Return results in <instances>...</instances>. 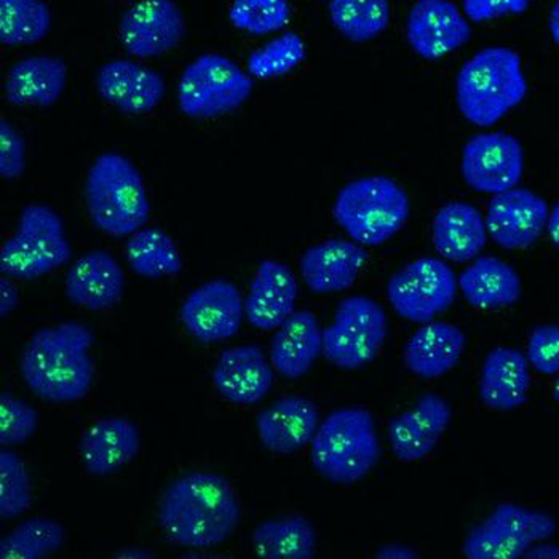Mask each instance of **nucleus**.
<instances>
[{
	"mask_svg": "<svg viewBox=\"0 0 559 559\" xmlns=\"http://www.w3.org/2000/svg\"><path fill=\"white\" fill-rule=\"evenodd\" d=\"M50 29V7L44 0H0V43L7 47L43 43Z\"/></svg>",
	"mask_w": 559,
	"mask_h": 559,
	"instance_id": "obj_33",
	"label": "nucleus"
},
{
	"mask_svg": "<svg viewBox=\"0 0 559 559\" xmlns=\"http://www.w3.org/2000/svg\"><path fill=\"white\" fill-rule=\"evenodd\" d=\"M409 197L389 176H365L348 182L333 205L341 229L361 247H381L408 223Z\"/></svg>",
	"mask_w": 559,
	"mask_h": 559,
	"instance_id": "obj_6",
	"label": "nucleus"
},
{
	"mask_svg": "<svg viewBox=\"0 0 559 559\" xmlns=\"http://www.w3.org/2000/svg\"><path fill=\"white\" fill-rule=\"evenodd\" d=\"M450 403L437 393H424L411 408L390 419L388 435L393 455L403 464L423 461L450 427Z\"/></svg>",
	"mask_w": 559,
	"mask_h": 559,
	"instance_id": "obj_17",
	"label": "nucleus"
},
{
	"mask_svg": "<svg viewBox=\"0 0 559 559\" xmlns=\"http://www.w3.org/2000/svg\"><path fill=\"white\" fill-rule=\"evenodd\" d=\"M307 48L299 34L288 31L269 40L248 57L247 71L253 79L269 81L283 78L306 60Z\"/></svg>",
	"mask_w": 559,
	"mask_h": 559,
	"instance_id": "obj_36",
	"label": "nucleus"
},
{
	"mask_svg": "<svg viewBox=\"0 0 559 559\" xmlns=\"http://www.w3.org/2000/svg\"><path fill=\"white\" fill-rule=\"evenodd\" d=\"M292 19L288 0H234L229 22L250 36L278 33Z\"/></svg>",
	"mask_w": 559,
	"mask_h": 559,
	"instance_id": "obj_38",
	"label": "nucleus"
},
{
	"mask_svg": "<svg viewBox=\"0 0 559 559\" xmlns=\"http://www.w3.org/2000/svg\"><path fill=\"white\" fill-rule=\"evenodd\" d=\"M185 34V15L175 0H140L119 24L123 50L140 60L164 57L181 44Z\"/></svg>",
	"mask_w": 559,
	"mask_h": 559,
	"instance_id": "obj_13",
	"label": "nucleus"
},
{
	"mask_svg": "<svg viewBox=\"0 0 559 559\" xmlns=\"http://www.w3.org/2000/svg\"><path fill=\"white\" fill-rule=\"evenodd\" d=\"M22 302V296H20L19 286L15 285L13 278L3 275L0 278V317L7 319L10 313L15 312Z\"/></svg>",
	"mask_w": 559,
	"mask_h": 559,
	"instance_id": "obj_44",
	"label": "nucleus"
},
{
	"mask_svg": "<svg viewBox=\"0 0 559 559\" xmlns=\"http://www.w3.org/2000/svg\"><path fill=\"white\" fill-rule=\"evenodd\" d=\"M251 542L254 554L262 559H312L317 554L316 527L298 513L262 521Z\"/></svg>",
	"mask_w": 559,
	"mask_h": 559,
	"instance_id": "obj_30",
	"label": "nucleus"
},
{
	"mask_svg": "<svg viewBox=\"0 0 559 559\" xmlns=\"http://www.w3.org/2000/svg\"><path fill=\"white\" fill-rule=\"evenodd\" d=\"M68 66L50 55H34L16 61L7 72L3 93L19 108H50L68 86Z\"/></svg>",
	"mask_w": 559,
	"mask_h": 559,
	"instance_id": "obj_24",
	"label": "nucleus"
},
{
	"mask_svg": "<svg viewBox=\"0 0 559 559\" xmlns=\"http://www.w3.org/2000/svg\"><path fill=\"white\" fill-rule=\"evenodd\" d=\"M465 301L479 310L515 306L523 295L516 269L496 257H478L457 278Z\"/></svg>",
	"mask_w": 559,
	"mask_h": 559,
	"instance_id": "obj_29",
	"label": "nucleus"
},
{
	"mask_svg": "<svg viewBox=\"0 0 559 559\" xmlns=\"http://www.w3.org/2000/svg\"><path fill=\"white\" fill-rule=\"evenodd\" d=\"M39 429V413L29 403L2 392L0 395V444L2 448L20 447Z\"/></svg>",
	"mask_w": 559,
	"mask_h": 559,
	"instance_id": "obj_39",
	"label": "nucleus"
},
{
	"mask_svg": "<svg viewBox=\"0 0 559 559\" xmlns=\"http://www.w3.org/2000/svg\"><path fill=\"white\" fill-rule=\"evenodd\" d=\"M486 217L476 206L450 202L441 206L431 224V241L444 261L464 264L474 261L488 243Z\"/></svg>",
	"mask_w": 559,
	"mask_h": 559,
	"instance_id": "obj_26",
	"label": "nucleus"
},
{
	"mask_svg": "<svg viewBox=\"0 0 559 559\" xmlns=\"http://www.w3.org/2000/svg\"><path fill=\"white\" fill-rule=\"evenodd\" d=\"M554 396H555V400H557V403L559 405V378L557 379V382H555Z\"/></svg>",
	"mask_w": 559,
	"mask_h": 559,
	"instance_id": "obj_50",
	"label": "nucleus"
},
{
	"mask_svg": "<svg viewBox=\"0 0 559 559\" xmlns=\"http://www.w3.org/2000/svg\"><path fill=\"white\" fill-rule=\"evenodd\" d=\"M526 559H559V545L544 540L531 545L524 554Z\"/></svg>",
	"mask_w": 559,
	"mask_h": 559,
	"instance_id": "obj_46",
	"label": "nucleus"
},
{
	"mask_svg": "<svg viewBox=\"0 0 559 559\" xmlns=\"http://www.w3.org/2000/svg\"><path fill=\"white\" fill-rule=\"evenodd\" d=\"M406 39L420 58L437 61L464 47L472 26L451 0H417L406 22Z\"/></svg>",
	"mask_w": 559,
	"mask_h": 559,
	"instance_id": "obj_14",
	"label": "nucleus"
},
{
	"mask_svg": "<svg viewBox=\"0 0 559 559\" xmlns=\"http://www.w3.org/2000/svg\"><path fill=\"white\" fill-rule=\"evenodd\" d=\"M123 2H130V0H123Z\"/></svg>",
	"mask_w": 559,
	"mask_h": 559,
	"instance_id": "obj_51",
	"label": "nucleus"
},
{
	"mask_svg": "<svg viewBox=\"0 0 559 559\" xmlns=\"http://www.w3.org/2000/svg\"><path fill=\"white\" fill-rule=\"evenodd\" d=\"M530 3L531 0H462L465 16L474 23L521 15L530 9Z\"/></svg>",
	"mask_w": 559,
	"mask_h": 559,
	"instance_id": "obj_43",
	"label": "nucleus"
},
{
	"mask_svg": "<svg viewBox=\"0 0 559 559\" xmlns=\"http://www.w3.org/2000/svg\"><path fill=\"white\" fill-rule=\"evenodd\" d=\"M71 258L63 217L45 203H29L20 213L15 234L0 248V271L31 282L58 271Z\"/></svg>",
	"mask_w": 559,
	"mask_h": 559,
	"instance_id": "obj_7",
	"label": "nucleus"
},
{
	"mask_svg": "<svg viewBox=\"0 0 559 559\" xmlns=\"http://www.w3.org/2000/svg\"><path fill=\"white\" fill-rule=\"evenodd\" d=\"M26 173V140L10 120L0 122V176L15 181Z\"/></svg>",
	"mask_w": 559,
	"mask_h": 559,
	"instance_id": "obj_42",
	"label": "nucleus"
},
{
	"mask_svg": "<svg viewBox=\"0 0 559 559\" xmlns=\"http://www.w3.org/2000/svg\"><path fill=\"white\" fill-rule=\"evenodd\" d=\"M245 301L237 285L226 278L209 280L185 299L179 320L202 344L223 343L240 331Z\"/></svg>",
	"mask_w": 559,
	"mask_h": 559,
	"instance_id": "obj_12",
	"label": "nucleus"
},
{
	"mask_svg": "<svg viewBox=\"0 0 559 559\" xmlns=\"http://www.w3.org/2000/svg\"><path fill=\"white\" fill-rule=\"evenodd\" d=\"M64 542L66 530L60 521L29 518L0 540V558L45 559L58 554Z\"/></svg>",
	"mask_w": 559,
	"mask_h": 559,
	"instance_id": "obj_34",
	"label": "nucleus"
},
{
	"mask_svg": "<svg viewBox=\"0 0 559 559\" xmlns=\"http://www.w3.org/2000/svg\"><path fill=\"white\" fill-rule=\"evenodd\" d=\"M530 360L513 347H496L486 355L479 374V399L495 411H515L530 399Z\"/></svg>",
	"mask_w": 559,
	"mask_h": 559,
	"instance_id": "obj_25",
	"label": "nucleus"
},
{
	"mask_svg": "<svg viewBox=\"0 0 559 559\" xmlns=\"http://www.w3.org/2000/svg\"><path fill=\"white\" fill-rule=\"evenodd\" d=\"M491 515L509 524L516 534H520L531 545L537 544V542L550 540L557 534V520L550 513L542 512V510L503 502L492 510Z\"/></svg>",
	"mask_w": 559,
	"mask_h": 559,
	"instance_id": "obj_40",
	"label": "nucleus"
},
{
	"mask_svg": "<svg viewBox=\"0 0 559 559\" xmlns=\"http://www.w3.org/2000/svg\"><path fill=\"white\" fill-rule=\"evenodd\" d=\"M323 355V330L316 313L296 310L275 330L271 364L286 379H301Z\"/></svg>",
	"mask_w": 559,
	"mask_h": 559,
	"instance_id": "obj_27",
	"label": "nucleus"
},
{
	"mask_svg": "<svg viewBox=\"0 0 559 559\" xmlns=\"http://www.w3.org/2000/svg\"><path fill=\"white\" fill-rule=\"evenodd\" d=\"M374 557L379 559H419L420 555L408 545L388 544L379 548Z\"/></svg>",
	"mask_w": 559,
	"mask_h": 559,
	"instance_id": "obj_45",
	"label": "nucleus"
},
{
	"mask_svg": "<svg viewBox=\"0 0 559 559\" xmlns=\"http://www.w3.org/2000/svg\"><path fill=\"white\" fill-rule=\"evenodd\" d=\"M548 26H550L551 39L559 47V0H555L554 7H551Z\"/></svg>",
	"mask_w": 559,
	"mask_h": 559,
	"instance_id": "obj_49",
	"label": "nucleus"
},
{
	"mask_svg": "<svg viewBox=\"0 0 559 559\" xmlns=\"http://www.w3.org/2000/svg\"><path fill=\"white\" fill-rule=\"evenodd\" d=\"M530 547L509 524L489 515L468 531L462 554L467 559H520Z\"/></svg>",
	"mask_w": 559,
	"mask_h": 559,
	"instance_id": "obj_35",
	"label": "nucleus"
},
{
	"mask_svg": "<svg viewBox=\"0 0 559 559\" xmlns=\"http://www.w3.org/2000/svg\"><path fill=\"white\" fill-rule=\"evenodd\" d=\"M126 258L131 271L143 278L175 277L182 271L178 245L158 227H143L130 236Z\"/></svg>",
	"mask_w": 559,
	"mask_h": 559,
	"instance_id": "obj_31",
	"label": "nucleus"
},
{
	"mask_svg": "<svg viewBox=\"0 0 559 559\" xmlns=\"http://www.w3.org/2000/svg\"><path fill=\"white\" fill-rule=\"evenodd\" d=\"M95 85L103 102L127 116L150 114L167 96V82L160 72L123 58L103 64Z\"/></svg>",
	"mask_w": 559,
	"mask_h": 559,
	"instance_id": "obj_16",
	"label": "nucleus"
},
{
	"mask_svg": "<svg viewBox=\"0 0 559 559\" xmlns=\"http://www.w3.org/2000/svg\"><path fill=\"white\" fill-rule=\"evenodd\" d=\"M459 282L444 259L420 258L390 277L388 298L396 316L411 323H429L457 298Z\"/></svg>",
	"mask_w": 559,
	"mask_h": 559,
	"instance_id": "obj_10",
	"label": "nucleus"
},
{
	"mask_svg": "<svg viewBox=\"0 0 559 559\" xmlns=\"http://www.w3.org/2000/svg\"><path fill=\"white\" fill-rule=\"evenodd\" d=\"M240 500L215 472H191L170 483L158 500L162 533L186 548H212L233 536L240 523Z\"/></svg>",
	"mask_w": 559,
	"mask_h": 559,
	"instance_id": "obj_1",
	"label": "nucleus"
},
{
	"mask_svg": "<svg viewBox=\"0 0 559 559\" xmlns=\"http://www.w3.org/2000/svg\"><path fill=\"white\" fill-rule=\"evenodd\" d=\"M368 251L354 240L330 238L304 251V283L316 295H337L355 285L368 262Z\"/></svg>",
	"mask_w": 559,
	"mask_h": 559,
	"instance_id": "obj_19",
	"label": "nucleus"
},
{
	"mask_svg": "<svg viewBox=\"0 0 559 559\" xmlns=\"http://www.w3.org/2000/svg\"><path fill=\"white\" fill-rule=\"evenodd\" d=\"M547 233L550 236L551 243L559 250V200L551 210L550 216H548Z\"/></svg>",
	"mask_w": 559,
	"mask_h": 559,
	"instance_id": "obj_48",
	"label": "nucleus"
},
{
	"mask_svg": "<svg viewBox=\"0 0 559 559\" xmlns=\"http://www.w3.org/2000/svg\"><path fill=\"white\" fill-rule=\"evenodd\" d=\"M85 203L93 226L106 236L130 237L150 223L152 205L143 175L117 152H106L90 165Z\"/></svg>",
	"mask_w": 559,
	"mask_h": 559,
	"instance_id": "obj_4",
	"label": "nucleus"
},
{
	"mask_svg": "<svg viewBox=\"0 0 559 559\" xmlns=\"http://www.w3.org/2000/svg\"><path fill=\"white\" fill-rule=\"evenodd\" d=\"M330 20L348 43L378 39L390 24L389 0H330Z\"/></svg>",
	"mask_w": 559,
	"mask_h": 559,
	"instance_id": "obj_32",
	"label": "nucleus"
},
{
	"mask_svg": "<svg viewBox=\"0 0 559 559\" xmlns=\"http://www.w3.org/2000/svg\"><path fill=\"white\" fill-rule=\"evenodd\" d=\"M547 202L536 192L513 188L492 197L486 215L489 237L503 250H526L547 230Z\"/></svg>",
	"mask_w": 559,
	"mask_h": 559,
	"instance_id": "obj_15",
	"label": "nucleus"
},
{
	"mask_svg": "<svg viewBox=\"0 0 559 559\" xmlns=\"http://www.w3.org/2000/svg\"><path fill=\"white\" fill-rule=\"evenodd\" d=\"M527 360L538 374L554 376L559 372V323L534 328L527 341Z\"/></svg>",
	"mask_w": 559,
	"mask_h": 559,
	"instance_id": "obj_41",
	"label": "nucleus"
},
{
	"mask_svg": "<svg viewBox=\"0 0 559 559\" xmlns=\"http://www.w3.org/2000/svg\"><path fill=\"white\" fill-rule=\"evenodd\" d=\"M298 296V277L288 265L272 259L262 261L245 299L248 323L261 331L277 330L296 312Z\"/></svg>",
	"mask_w": 559,
	"mask_h": 559,
	"instance_id": "obj_22",
	"label": "nucleus"
},
{
	"mask_svg": "<svg viewBox=\"0 0 559 559\" xmlns=\"http://www.w3.org/2000/svg\"><path fill=\"white\" fill-rule=\"evenodd\" d=\"M274 366L259 345L226 348L213 366L212 379L224 400L234 405L253 406L271 393Z\"/></svg>",
	"mask_w": 559,
	"mask_h": 559,
	"instance_id": "obj_18",
	"label": "nucleus"
},
{
	"mask_svg": "<svg viewBox=\"0 0 559 559\" xmlns=\"http://www.w3.org/2000/svg\"><path fill=\"white\" fill-rule=\"evenodd\" d=\"M93 343L92 330L79 322L40 328L24 345L20 374L44 402H81L95 379Z\"/></svg>",
	"mask_w": 559,
	"mask_h": 559,
	"instance_id": "obj_2",
	"label": "nucleus"
},
{
	"mask_svg": "<svg viewBox=\"0 0 559 559\" xmlns=\"http://www.w3.org/2000/svg\"><path fill=\"white\" fill-rule=\"evenodd\" d=\"M141 431L126 417L96 420L79 441L82 465L88 475L102 478L119 472L140 455Z\"/></svg>",
	"mask_w": 559,
	"mask_h": 559,
	"instance_id": "obj_23",
	"label": "nucleus"
},
{
	"mask_svg": "<svg viewBox=\"0 0 559 559\" xmlns=\"http://www.w3.org/2000/svg\"><path fill=\"white\" fill-rule=\"evenodd\" d=\"M381 457L376 420L361 406H345L328 414L312 441L317 474L333 485L361 481Z\"/></svg>",
	"mask_w": 559,
	"mask_h": 559,
	"instance_id": "obj_5",
	"label": "nucleus"
},
{
	"mask_svg": "<svg viewBox=\"0 0 559 559\" xmlns=\"http://www.w3.org/2000/svg\"><path fill=\"white\" fill-rule=\"evenodd\" d=\"M66 298L92 312L112 309L126 293V272L106 250H93L69 267L64 278Z\"/></svg>",
	"mask_w": 559,
	"mask_h": 559,
	"instance_id": "obj_21",
	"label": "nucleus"
},
{
	"mask_svg": "<svg viewBox=\"0 0 559 559\" xmlns=\"http://www.w3.org/2000/svg\"><path fill=\"white\" fill-rule=\"evenodd\" d=\"M467 336L461 328L448 322L424 323L405 345L406 368L417 378L438 379L461 361Z\"/></svg>",
	"mask_w": 559,
	"mask_h": 559,
	"instance_id": "obj_28",
	"label": "nucleus"
},
{
	"mask_svg": "<svg viewBox=\"0 0 559 559\" xmlns=\"http://www.w3.org/2000/svg\"><path fill=\"white\" fill-rule=\"evenodd\" d=\"M527 96L523 61L509 47H486L462 66L455 102L467 122L489 129Z\"/></svg>",
	"mask_w": 559,
	"mask_h": 559,
	"instance_id": "obj_3",
	"label": "nucleus"
},
{
	"mask_svg": "<svg viewBox=\"0 0 559 559\" xmlns=\"http://www.w3.org/2000/svg\"><path fill=\"white\" fill-rule=\"evenodd\" d=\"M388 333V313L381 304L368 296H348L323 330L324 358L344 371L364 368L378 357Z\"/></svg>",
	"mask_w": 559,
	"mask_h": 559,
	"instance_id": "obj_9",
	"label": "nucleus"
},
{
	"mask_svg": "<svg viewBox=\"0 0 559 559\" xmlns=\"http://www.w3.org/2000/svg\"><path fill=\"white\" fill-rule=\"evenodd\" d=\"M461 171L468 188L497 195L518 188L524 175V150L513 134L479 133L462 151Z\"/></svg>",
	"mask_w": 559,
	"mask_h": 559,
	"instance_id": "obj_11",
	"label": "nucleus"
},
{
	"mask_svg": "<svg viewBox=\"0 0 559 559\" xmlns=\"http://www.w3.org/2000/svg\"><path fill=\"white\" fill-rule=\"evenodd\" d=\"M112 558L116 559H152L155 558V555L152 551L146 550V548L140 547H126L120 548L119 551L112 555Z\"/></svg>",
	"mask_w": 559,
	"mask_h": 559,
	"instance_id": "obj_47",
	"label": "nucleus"
},
{
	"mask_svg": "<svg viewBox=\"0 0 559 559\" xmlns=\"http://www.w3.org/2000/svg\"><path fill=\"white\" fill-rule=\"evenodd\" d=\"M253 78L230 58L206 53L186 66L178 108L189 119L210 120L240 109L253 95Z\"/></svg>",
	"mask_w": 559,
	"mask_h": 559,
	"instance_id": "obj_8",
	"label": "nucleus"
},
{
	"mask_svg": "<svg viewBox=\"0 0 559 559\" xmlns=\"http://www.w3.org/2000/svg\"><path fill=\"white\" fill-rule=\"evenodd\" d=\"M33 506V483L22 455L9 448L0 451V516L12 520Z\"/></svg>",
	"mask_w": 559,
	"mask_h": 559,
	"instance_id": "obj_37",
	"label": "nucleus"
},
{
	"mask_svg": "<svg viewBox=\"0 0 559 559\" xmlns=\"http://www.w3.org/2000/svg\"><path fill=\"white\" fill-rule=\"evenodd\" d=\"M320 423L319 406L312 400L286 395L258 414L257 430L265 450L289 455L312 444Z\"/></svg>",
	"mask_w": 559,
	"mask_h": 559,
	"instance_id": "obj_20",
	"label": "nucleus"
}]
</instances>
